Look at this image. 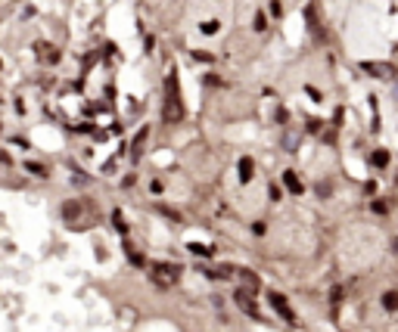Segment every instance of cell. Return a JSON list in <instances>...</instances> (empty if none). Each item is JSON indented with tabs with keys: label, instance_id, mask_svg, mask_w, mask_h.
<instances>
[{
	"label": "cell",
	"instance_id": "4fadbf2b",
	"mask_svg": "<svg viewBox=\"0 0 398 332\" xmlns=\"http://www.w3.org/2000/svg\"><path fill=\"white\" fill-rule=\"evenodd\" d=\"M265 28H268V16L258 13V16H255V31H265Z\"/></svg>",
	"mask_w": 398,
	"mask_h": 332
},
{
	"label": "cell",
	"instance_id": "277c9868",
	"mask_svg": "<svg viewBox=\"0 0 398 332\" xmlns=\"http://www.w3.org/2000/svg\"><path fill=\"white\" fill-rule=\"evenodd\" d=\"M177 273H181V270L171 267V264H156V267H152V276H156L159 286H171L177 279Z\"/></svg>",
	"mask_w": 398,
	"mask_h": 332
},
{
	"label": "cell",
	"instance_id": "52a82bcc",
	"mask_svg": "<svg viewBox=\"0 0 398 332\" xmlns=\"http://www.w3.org/2000/svg\"><path fill=\"white\" fill-rule=\"evenodd\" d=\"M367 161H370L374 168H386V165H389V152H386V149H374Z\"/></svg>",
	"mask_w": 398,
	"mask_h": 332
},
{
	"label": "cell",
	"instance_id": "2e32d148",
	"mask_svg": "<svg viewBox=\"0 0 398 332\" xmlns=\"http://www.w3.org/2000/svg\"><path fill=\"white\" fill-rule=\"evenodd\" d=\"M271 202H277V199H280V195H283V190H280V186H274V183H271Z\"/></svg>",
	"mask_w": 398,
	"mask_h": 332
},
{
	"label": "cell",
	"instance_id": "3957f363",
	"mask_svg": "<svg viewBox=\"0 0 398 332\" xmlns=\"http://www.w3.org/2000/svg\"><path fill=\"white\" fill-rule=\"evenodd\" d=\"M268 301H271V308L280 313L283 320L295 323V313H293V308H290V301H286V295H280V292H268Z\"/></svg>",
	"mask_w": 398,
	"mask_h": 332
},
{
	"label": "cell",
	"instance_id": "6da1fadb",
	"mask_svg": "<svg viewBox=\"0 0 398 332\" xmlns=\"http://www.w3.org/2000/svg\"><path fill=\"white\" fill-rule=\"evenodd\" d=\"M165 124H177V121H184V103H181V87H177V72L168 75V81H165Z\"/></svg>",
	"mask_w": 398,
	"mask_h": 332
},
{
	"label": "cell",
	"instance_id": "8fae6325",
	"mask_svg": "<svg viewBox=\"0 0 398 332\" xmlns=\"http://www.w3.org/2000/svg\"><path fill=\"white\" fill-rule=\"evenodd\" d=\"M199 28H202V35H218V28H221V22H215V19H211V22H202Z\"/></svg>",
	"mask_w": 398,
	"mask_h": 332
},
{
	"label": "cell",
	"instance_id": "5bb4252c",
	"mask_svg": "<svg viewBox=\"0 0 398 332\" xmlns=\"http://www.w3.org/2000/svg\"><path fill=\"white\" fill-rule=\"evenodd\" d=\"M190 252L193 254H202V258H209V254H211V249H206V245H190Z\"/></svg>",
	"mask_w": 398,
	"mask_h": 332
},
{
	"label": "cell",
	"instance_id": "e0dca14e",
	"mask_svg": "<svg viewBox=\"0 0 398 332\" xmlns=\"http://www.w3.org/2000/svg\"><path fill=\"white\" fill-rule=\"evenodd\" d=\"M252 233H255V236H265V224H261V220H255V224H252Z\"/></svg>",
	"mask_w": 398,
	"mask_h": 332
},
{
	"label": "cell",
	"instance_id": "8992f818",
	"mask_svg": "<svg viewBox=\"0 0 398 332\" xmlns=\"http://www.w3.org/2000/svg\"><path fill=\"white\" fill-rule=\"evenodd\" d=\"M283 186H286L293 195H302V190H305V183L299 180V174H295V171H286V174H283Z\"/></svg>",
	"mask_w": 398,
	"mask_h": 332
},
{
	"label": "cell",
	"instance_id": "30bf717a",
	"mask_svg": "<svg viewBox=\"0 0 398 332\" xmlns=\"http://www.w3.org/2000/svg\"><path fill=\"white\" fill-rule=\"evenodd\" d=\"M268 16H271V19H280V16H283L280 0H271V3H268Z\"/></svg>",
	"mask_w": 398,
	"mask_h": 332
},
{
	"label": "cell",
	"instance_id": "5b68a950",
	"mask_svg": "<svg viewBox=\"0 0 398 332\" xmlns=\"http://www.w3.org/2000/svg\"><path fill=\"white\" fill-rule=\"evenodd\" d=\"M236 171H240V180H243V183H249V180H252V174H255V161H252L249 156H243V158H240V165H236Z\"/></svg>",
	"mask_w": 398,
	"mask_h": 332
},
{
	"label": "cell",
	"instance_id": "ba28073f",
	"mask_svg": "<svg viewBox=\"0 0 398 332\" xmlns=\"http://www.w3.org/2000/svg\"><path fill=\"white\" fill-rule=\"evenodd\" d=\"M147 134H149V127H143L137 137H134V158H140V149H143V143H147Z\"/></svg>",
	"mask_w": 398,
	"mask_h": 332
},
{
	"label": "cell",
	"instance_id": "7c38bea8",
	"mask_svg": "<svg viewBox=\"0 0 398 332\" xmlns=\"http://www.w3.org/2000/svg\"><path fill=\"white\" fill-rule=\"evenodd\" d=\"M193 59H196V62H215V56L206 53V50H196V53H193Z\"/></svg>",
	"mask_w": 398,
	"mask_h": 332
},
{
	"label": "cell",
	"instance_id": "ac0fdd59",
	"mask_svg": "<svg viewBox=\"0 0 398 332\" xmlns=\"http://www.w3.org/2000/svg\"><path fill=\"white\" fill-rule=\"evenodd\" d=\"M395 252H398V239H395Z\"/></svg>",
	"mask_w": 398,
	"mask_h": 332
},
{
	"label": "cell",
	"instance_id": "9a60e30c",
	"mask_svg": "<svg viewBox=\"0 0 398 332\" xmlns=\"http://www.w3.org/2000/svg\"><path fill=\"white\" fill-rule=\"evenodd\" d=\"M370 208H374V211H377V215H386V211H389V208H386V202H383V199H377V202H374V205H370Z\"/></svg>",
	"mask_w": 398,
	"mask_h": 332
},
{
	"label": "cell",
	"instance_id": "7a4b0ae2",
	"mask_svg": "<svg viewBox=\"0 0 398 332\" xmlns=\"http://www.w3.org/2000/svg\"><path fill=\"white\" fill-rule=\"evenodd\" d=\"M361 69L367 72V75H374V78H379V81H392V78H398V72H395L392 62H370V59H364Z\"/></svg>",
	"mask_w": 398,
	"mask_h": 332
},
{
	"label": "cell",
	"instance_id": "9c48e42d",
	"mask_svg": "<svg viewBox=\"0 0 398 332\" xmlns=\"http://www.w3.org/2000/svg\"><path fill=\"white\" fill-rule=\"evenodd\" d=\"M383 308L386 311H398V292H386L383 295Z\"/></svg>",
	"mask_w": 398,
	"mask_h": 332
}]
</instances>
